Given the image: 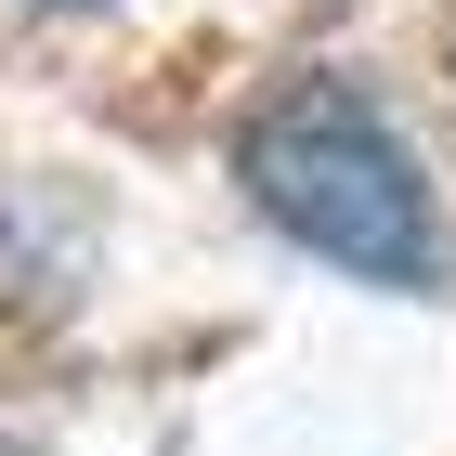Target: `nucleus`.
<instances>
[{"mask_svg": "<svg viewBox=\"0 0 456 456\" xmlns=\"http://www.w3.org/2000/svg\"><path fill=\"white\" fill-rule=\"evenodd\" d=\"M235 183L261 196L274 235H300L314 261H339V274H365V287H430V261H444V222H430L418 157L391 143V118L365 105L352 78H287V92H261L248 131H235Z\"/></svg>", "mask_w": 456, "mask_h": 456, "instance_id": "1", "label": "nucleus"}]
</instances>
